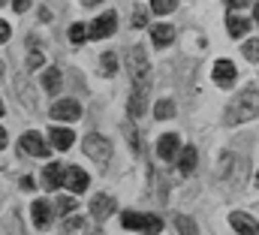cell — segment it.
Returning a JSON list of instances; mask_svg holds the SVG:
<instances>
[{
	"instance_id": "23",
	"label": "cell",
	"mask_w": 259,
	"mask_h": 235,
	"mask_svg": "<svg viewBox=\"0 0 259 235\" xmlns=\"http://www.w3.org/2000/svg\"><path fill=\"white\" fill-rule=\"evenodd\" d=\"M142 112H145V94L133 88V94H130V115L136 118V115H142Z\"/></svg>"
},
{
	"instance_id": "12",
	"label": "cell",
	"mask_w": 259,
	"mask_h": 235,
	"mask_svg": "<svg viewBox=\"0 0 259 235\" xmlns=\"http://www.w3.org/2000/svg\"><path fill=\"white\" fill-rule=\"evenodd\" d=\"M49 142H52V148L66 151V148H72V142H75V133H72V130H66V127H52V133H49Z\"/></svg>"
},
{
	"instance_id": "34",
	"label": "cell",
	"mask_w": 259,
	"mask_h": 235,
	"mask_svg": "<svg viewBox=\"0 0 259 235\" xmlns=\"http://www.w3.org/2000/svg\"><path fill=\"white\" fill-rule=\"evenodd\" d=\"M36 66H42V55H39V49H33L30 58H27V69H36Z\"/></svg>"
},
{
	"instance_id": "32",
	"label": "cell",
	"mask_w": 259,
	"mask_h": 235,
	"mask_svg": "<svg viewBox=\"0 0 259 235\" xmlns=\"http://www.w3.org/2000/svg\"><path fill=\"white\" fill-rule=\"evenodd\" d=\"M81 226H84V220H81V217H66L64 232H75V229H81Z\"/></svg>"
},
{
	"instance_id": "37",
	"label": "cell",
	"mask_w": 259,
	"mask_h": 235,
	"mask_svg": "<svg viewBox=\"0 0 259 235\" xmlns=\"http://www.w3.org/2000/svg\"><path fill=\"white\" fill-rule=\"evenodd\" d=\"M21 187H24V190H33V187H36V181H33L30 175H24V178H21Z\"/></svg>"
},
{
	"instance_id": "24",
	"label": "cell",
	"mask_w": 259,
	"mask_h": 235,
	"mask_svg": "<svg viewBox=\"0 0 259 235\" xmlns=\"http://www.w3.org/2000/svg\"><path fill=\"white\" fill-rule=\"evenodd\" d=\"M175 6H178V0H151V9H154L157 15H169Z\"/></svg>"
},
{
	"instance_id": "13",
	"label": "cell",
	"mask_w": 259,
	"mask_h": 235,
	"mask_svg": "<svg viewBox=\"0 0 259 235\" xmlns=\"http://www.w3.org/2000/svg\"><path fill=\"white\" fill-rule=\"evenodd\" d=\"M241 166V160L235 154H220V163H217V175L223 181H235V169Z\"/></svg>"
},
{
	"instance_id": "41",
	"label": "cell",
	"mask_w": 259,
	"mask_h": 235,
	"mask_svg": "<svg viewBox=\"0 0 259 235\" xmlns=\"http://www.w3.org/2000/svg\"><path fill=\"white\" fill-rule=\"evenodd\" d=\"M256 187H259V172H256Z\"/></svg>"
},
{
	"instance_id": "7",
	"label": "cell",
	"mask_w": 259,
	"mask_h": 235,
	"mask_svg": "<svg viewBox=\"0 0 259 235\" xmlns=\"http://www.w3.org/2000/svg\"><path fill=\"white\" fill-rule=\"evenodd\" d=\"M178 154H181L178 136H175V133H166V136L157 142V157H160V160H172V157H178Z\"/></svg>"
},
{
	"instance_id": "39",
	"label": "cell",
	"mask_w": 259,
	"mask_h": 235,
	"mask_svg": "<svg viewBox=\"0 0 259 235\" xmlns=\"http://www.w3.org/2000/svg\"><path fill=\"white\" fill-rule=\"evenodd\" d=\"M253 21H256V24H259V3H256V6H253Z\"/></svg>"
},
{
	"instance_id": "15",
	"label": "cell",
	"mask_w": 259,
	"mask_h": 235,
	"mask_svg": "<svg viewBox=\"0 0 259 235\" xmlns=\"http://www.w3.org/2000/svg\"><path fill=\"white\" fill-rule=\"evenodd\" d=\"M30 214H33V223H36L39 229H46V226L52 223V208H49V202H46V199H36V202H33V208H30Z\"/></svg>"
},
{
	"instance_id": "20",
	"label": "cell",
	"mask_w": 259,
	"mask_h": 235,
	"mask_svg": "<svg viewBox=\"0 0 259 235\" xmlns=\"http://www.w3.org/2000/svg\"><path fill=\"white\" fill-rule=\"evenodd\" d=\"M42 88L55 97V94L61 91V69H55V66H52V69H46V72H42Z\"/></svg>"
},
{
	"instance_id": "21",
	"label": "cell",
	"mask_w": 259,
	"mask_h": 235,
	"mask_svg": "<svg viewBox=\"0 0 259 235\" xmlns=\"http://www.w3.org/2000/svg\"><path fill=\"white\" fill-rule=\"evenodd\" d=\"M145 220H148V214H136V211H124V217H121L124 229H145Z\"/></svg>"
},
{
	"instance_id": "19",
	"label": "cell",
	"mask_w": 259,
	"mask_h": 235,
	"mask_svg": "<svg viewBox=\"0 0 259 235\" xmlns=\"http://www.w3.org/2000/svg\"><path fill=\"white\" fill-rule=\"evenodd\" d=\"M178 169H181V175H190V172L196 169V148H193V145L181 148V157H178Z\"/></svg>"
},
{
	"instance_id": "18",
	"label": "cell",
	"mask_w": 259,
	"mask_h": 235,
	"mask_svg": "<svg viewBox=\"0 0 259 235\" xmlns=\"http://www.w3.org/2000/svg\"><path fill=\"white\" fill-rule=\"evenodd\" d=\"M226 27H229V36H232V40H241V36H244V30H247V27H250V21H247V18H241V15H235V12H232V15H229V18H226Z\"/></svg>"
},
{
	"instance_id": "10",
	"label": "cell",
	"mask_w": 259,
	"mask_h": 235,
	"mask_svg": "<svg viewBox=\"0 0 259 235\" xmlns=\"http://www.w3.org/2000/svg\"><path fill=\"white\" fill-rule=\"evenodd\" d=\"M214 82H217L220 88H229V85L235 82V63H232V60H217V63H214Z\"/></svg>"
},
{
	"instance_id": "3",
	"label": "cell",
	"mask_w": 259,
	"mask_h": 235,
	"mask_svg": "<svg viewBox=\"0 0 259 235\" xmlns=\"http://www.w3.org/2000/svg\"><path fill=\"white\" fill-rule=\"evenodd\" d=\"M81 148H84V154H88L91 160H97V163H109V160H112V145H109V139L100 136V133L84 136Z\"/></svg>"
},
{
	"instance_id": "29",
	"label": "cell",
	"mask_w": 259,
	"mask_h": 235,
	"mask_svg": "<svg viewBox=\"0 0 259 235\" xmlns=\"http://www.w3.org/2000/svg\"><path fill=\"white\" fill-rule=\"evenodd\" d=\"M244 58L259 60V40H247V43H244Z\"/></svg>"
},
{
	"instance_id": "11",
	"label": "cell",
	"mask_w": 259,
	"mask_h": 235,
	"mask_svg": "<svg viewBox=\"0 0 259 235\" xmlns=\"http://www.w3.org/2000/svg\"><path fill=\"white\" fill-rule=\"evenodd\" d=\"M112 211H115V199H112V196L100 193V196H94V199H91V214H94L97 220H106Z\"/></svg>"
},
{
	"instance_id": "38",
	"label": "cell",
	"mask_w": 259,
	"mask_h": 235,
	"mask_svg": "<svg viewBox=\"0 0 259 235\" xmlns=\"http://www.w3.org/2000/svg\"><path fill=\"white\" fill-rule=\"evenodd\" d=\"M226 3H229L232 9H241V6H247V0H226Z\"/></svg>"
},
{
	"instance_id": "16",
	"label": "cell",
	"mask_w": 259,
	"mask_h": 235,
	"mask_svg": "<svg viewBox=\"0 0 259 235\" xmlns=\"http://www.w3.org/2000/svg\"><path fill=\"white\" fill-rule=\"evenodd\" d=\"M15 91H18V100H21L27 109H33V106H36V97H33V85H30L24 75H18V79H15Z\"/></svg>"
},
{
	"instance_id": "30",
	"label": "cell",
	"mask_w": 259,
	"mask_h": 235,
	"mask_svg": "<svg viewBox=\"0 0 259 235\" xmlns=\"http://www.w3.org/2000/svg\"><path fill=\"white\" fill-rule=\"evenodd\" d=\"M148 24V9L145 6H136V12H133V27H145Z\"/></svg>"
},
{
	"instance_id": "8",
	"label": "cell",
	"mask_w": 259,
	"mask_h": 235,
	"mask_svg": "<svg viewBox=\"0 0 259 235\" xmlns=\"http://www.w3.org/2000/svg\"><path fill=\"white\" fill-rule=\"evenodd\" d=\"M42 184H46V190H58L61 184H66V169L61 163L46 166V169H42Z\"/></svg>"
},
{
	"instance_id": "36",
	"label": "cell",
	"mask_w": 259,
	"mask_h": 235,
	"mask_svg": "<svg viewBox=\"0 0 259 235\" xmlns=\"http://www.w3.org/2000/svg\"><path fill=\"white\" fill-rule=\"evenodd\" d=\"M30 3H33V0H12V9H15V12H24Z\"/></svg>"
},
{
	"instance_id": "40",
	"label": "cell",
	"mask_w": 259,
	"mask_h": 235,
	"mask_svg": "<svg viewBox=\"0 0 259 235\" xmlns=\"http://www.w3.org/2000/svg\"><path fill=\"white\" fill-rule=\"evenodd\" d=\"M81 3H84V6H97L100 0H81Z\"/></svg>"
},
{
	"instance_id": "22",
	"label": "cell",
	"mask_w": 259,
	"mask_h": 235,
	"mask_svg": "<svg viewBox=\"0 0 259 235\" xmlns=\"http://www.w3.org/2000/svg\"><path fill=\"white\" fill-rule=\"evenodd\" d=\"M172 115H175V103H172V100H160V103L154 106V118H157V121H169Z\"/></svg>"
},
{
	"instance_id": "1",
	"label": "cell",
	"mask_w": 259,
	"mask_h": 235,
	"mask_svg": "<svg viewBox=\"0 0 259 235\" xmlns=\"http://www.w3.org/2000/svg\"><path fill=\"white\" fill-rule=\"evenodd\" d=\"M259 115V91H244V94H238L232 103H229V109H226V115H223V124H241V121H250V118Z\"/></svg>"
},
{
	"instance_id": "17",
	"label": "cell",
	"mask_w": 259,
	"mask_h": 235,
	"mask_svg": "<svg viewBox=\"0 0 259 235\" xmlns=\"http://www.w3.org/2000/svg\"><path fill=\"white\" fill-rule=\"evenodd\" d=\"M151 40H154V46H169L172 40H175V27L172 24H154V30H151Z\"/></svg>"
},
{
	"instance_id": "2",
	"label": "cell",
	"mask_w": 259,
	"mask_h": 235,
	"mask_svg": "<svg viewBox=\"0 0 259 235\" xmlns=\"http://www.w3.org/2000/svg\"><path fill=\"white\" fill-rule=\"evenodd\" d=\"M127 69L130 79H133V88L148 94V85H151V66H148V55L142 46H133L127 52Z\"/></svg>"
},
{
	"instance_id": "28",
	"label": "cell",
	"mask_w": 259,
	"mask_h": 235,
	"mask_svg": "<svg viewBox=\"0 0 259 235\" xmlns=\"http://www.w3.org/2000/svg\"><path fill=\"white\" fill-rule=\"evenodd\" d=\"M175 226L181 229V235H196L193 220H190V217H184V214H178V217H175Z\"/></svg>"
},
{
	"instance_id": "35",
	"label": "cell",
	"mask_w": 259,
	"mask_h": 235,
	"mask_svg": "<svg viewBox=\"0 0 259 235\" xmlns=\"http://www.w3.org/2000/svg\"><path fill=\"white\" fill-rule=\"evenodd\" d=\"M9 36H12V27H9V24L3 21V24H0V43H6Z\"/></svg>"
},
{
	"instance_id": "6",
	"label": "cell",
	"mask_w": 259,
	"mask_h": 235,
	"mask_svg": "<svg viewBox=\"0 0 259 235\" xmlns=\"http://www.w3.org/2000/svg\"><path fill=\"white\" fill-rule=\"evenodd\" d=\"M52 118L55 121H78L81 118V106L75 100H58L52 106Z\"/></svg>"
},
{
	"instance_id": "9",
	"label": "cell",
	"mask_w": 259,
	"mask_h": 235,
	"mask_svg": "<svg viewBox=\"0 0 259 235\" xmlns=\"http://www.w3.org/2000/svg\"><path fill=\"white\" fill-rule=\"evenodd\" d=\"M229 223H232V229L238 235H256L259 232V223L250 214H241V211H235V214L229 217Z\"/></svg>"
},
{
	"instance_id": "31",
	"label": "cell",
	"mask_w": 259,
	"mask_h": 235,
	"mask_svg": "<svg viewBox=\"0 0 259 235\" xmlns=\"http://www.w3.org/2000/svg\"><path fill=\"white\" fill-rule=\"evenodd\" d=\"M124 130H127V139H130V148L139 154V136H136V127H133V121H127L124 124Z\"/></svg>"
},
{
	"instance_id": "14",
	"label": "cell",
	"mask_w": 259,
	"mask_h": 235,
	"mask_svg": "<svg viewBox=\"0 0 259 235\" xmlns=\"http://www.w3.org/2000/svg\"><path fill=\"white\" fill-rule=\"evenodd\" d=\"M66 187H69V193H84V190H88V175H84V169H78V166L66 169Z\"/></svg>"
},
{
	"instance_id": "4",
	"label": "cell",
	"mask_w": 259,
	"mask_h": 235,
	"mask_svg": "<svg viewBox=\"0 0 259 235\" xmlns=\"http://www.w3.org/2000/svg\"><path fill=\"white\" fill-rule=\"evenodd\" d=\"M18 145H21L24 154H33V157H49V151H52L39 133H24V136L18 139Z\"/></svg>"
},
{
	"instance_id": "26",
	"label": "cell",
	"mask_w": 259,
	"mask_h": 235,
	"mask_svg": "<svg viewBox=\"0 0 259 235\" xmlns=\"http://www.w3.org/2000/svg\"><path fill=\"white\" fill-rule=\"evenodd\" d=\"M88 36H91V30H88L84 24H72V27H69V40H72L75 46H78V43H84Z\"/></svg>"
},
{
	"instance_id": "5",
	"label": "cell",
	"mask_w": 259,
	"mask_h": 235,
	"mask_svg": "<svg viewBox=\"0 0 259 235\" xmlns=\"http://www.w3.org/2000/svg\"><path fill=\"white\" fill-rule=\"evenodd\" d=\"M115 24H118V15L115 12H103L94 24H91V40H106L115 33Z\"/></svg>"
},
{
	"instance_id": "33",
	"label": "cell",
	"mask_w": 259,
	"mask_h": 235,
	"mask_svg": "<svg viewBox=\"0 0 259 235\" xmlns=\"http://www.w3.org/2000/svg\"><path fill=\"white\" fill-rule=\"evenodd\" d=\"M72 208H75V199H72V196H64V199L58 202V211H61V214H69Z\"/></svg>"
},
{
	"instance_id": "27",
	"label": "cell",
	"mask_w": 259,
	"mask_h": 235,
	"mask_svg": "<svg viewBox=\"0 0 259 235\" xmlns=\"http://www.w3.org/2000/svg\"><path fill=\"white\" fill-rule=\"evenodd\" d=\"M142 232H145V235H160V232H163V220L148 214V220H145V229H142Z\"/></svg>"
},
{
	"instance_id": "25",
	"label": "cell",
	"mask_w": 259,
	"mask_h": 235,
	"mask_svg": "<svg viewBox=\"0 0 259 235\" xmlns=\"http://www.w3.org/2000/svg\"><path fill=\"white\" fill-rule=\"evenodd\" d=\"M118 72V58H115V52H106L103 55V75H115Z\"/></svg>"
}]
</instances>
